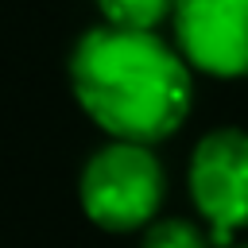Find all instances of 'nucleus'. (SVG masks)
<instances>
[{
  "label": "nucleus",
  "mask_w": 248,
  "mask_h": 248,
  "mask_svg": "<svg viewBox=\"0 0 248 248\" xmlns=\"http://www.w3.org/2000/svg\"><path fill=\"white\" fill-rule=\"evenodd\" d=\"M70 89L108 140L163 143L194 105V66L159 31L101 23L70 50Z\"/></svg>",
  "instance_id": "nucleus-1"
},
{
  "label": "nucleus",
  "mask_w": 248,
  "mask_h": 248,
  "mask_svg": "<svg viewBox=\"0 0 248 248\" xmlns=\"http://www.w3.org/2000/svg\"><path fill=\"white\" fill-rule=\"evenodd\" d=\"M167 198V174L151 143L108 140L97 147L78 178L81 213L105 232H136L159 217Z\"/></svg>",
  "instance_id": "nucleus-2"
},
{
  "label": "nucleus",
  "mask_w": 248,
  "mask_h": 248,
  "mask_svg": "<svg viewBox=\"0 0 248 248\" xmlns=\"http://www.w3.org/2000/svg\"><path fill=\"white\" fill-rule=\"evenodd\" d=\"M186 190L217 248L248 229V128L225 124L205 132L186 167Z\"/></svg>",
  "instance_id": "nucleus-3"
},
{
  "label": "nucleus",
  "mask_w": 248,
  "mask_h": 248,
  "mask_svg": "<svg viewBox=\"0 0 248 248\" xmlns=\"http://www.w3.org/2000/svg\"><path fill=\"white\" fill-rule=\"evenodd\" d=\"M174 46L209 78H248V0H174Z\"/></svg>",
  "instance_id": "nucleus-4"
},
{
  "label": "nucleus",
  "mask_w": 248,
  "mask_h": 248,
  "mask_svg": "<svg viewBox=\"0 0 248 248\" xmlns=\"http://www.w3.org/2000/svg\"><path fill=\"white\" fill-rule=\"evenodd\" d=\"M105 23L112 27H136V31H159L174 16V0H97Z\"/></svg>",
  "instance_id": "nucleus-5"
},
{
  "label": "nucleus",
  "mask_w": 248,
  "mask_h": 248,
  "mask_svg": "<svg viewBox=\"0 0 248 248\" xmlns=\"http://www.w3.org/2000/svg\"><path fill=\"white\" fill-rule=\"evenodd\" d=\"M140 248H217L209 229L186 221V217H159L143 229Z\"/></svg>",
  "instance_id": "nucleus-6"
},
{
  "label": "nucleus",
  "mask_w": 248,
  "mask_h": 248,
  "mask_svg": "<svg viewBox=\"0 0 248 248\" xmlns=\"http://www.w3.org/2000/svg\"><path fill=\"white\" fill-rule=\"evenodd\" d=\"M229 248H248V244H229Z\"/></svg>",
  "instance_id": "nucleus-7"
}]
</instances>
